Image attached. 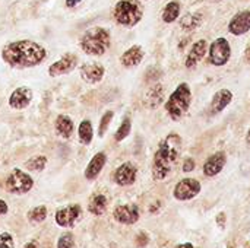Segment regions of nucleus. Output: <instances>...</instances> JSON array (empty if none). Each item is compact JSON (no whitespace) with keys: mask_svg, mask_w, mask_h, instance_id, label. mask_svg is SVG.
<instances>
[{"mask_svg":"<svg viewBox=\"0 0 250 248\" xmlns=\"http://www.w3.org/2000/svg\"><path fill=\"white\" fill-rule=\"evenodd\" d=\"M32 91L26 86L16 88L9 96V107L13 110H25L32 102Z\"/></svg>","mask_w":250,"mask_h":248,"instance_id":"obj_13","label":"nucleus"},{"mask_svg":"<svg viewBox=\"0 0 250 248\" xmlns=\"http://www.w3.org/2000/svg\"><path fill=\"white\" fill-rule=\"evenodd\" d=\"M81 213H82V210H81L79 205H70V206L62 208L56 212V222H57V225L64 227V228L72 227L78 221Z\"/></svg>","mask_w":250,"mask_h":248,"instance_id":"obj_14","label":"nucleus"},{"mask_svg":"<svg viewBox=\"0 0 250 248\" xmlns=\"http://www.w3.org/2000/svg\"><path fill=\"white\" fill-rule=\"evenodd\" d=\"M202 20H204V18H202L201 13H186L180 19V26L185 31H193L202 23Z\"/></svg>","mask_w":250,"mask_h":248,"instance_id":"obj_25","label":"nucleus"},{"mask_svg":"<svg viewBox=\"0 0 250 248\" xmlns=\"http://www.w3.org/2000/svg\"><path fill=\"white\" fill-rule=\"evenodd\" d=\"M45 165H47V158L42 155L34 156L25 162V168L28 171H42L45 168Z\"/></svg>","mask_w":250,"mask_h":248,"instance_id":"obj_28","label":"nucleus"},{"mask_svg":"<svg viewBox=\"0 0 250 248\" xmlns=\"http://www.w3.org/2000/svg\"><path fill=\"white\" fill-rule=\"evenodd\" d=\"M130 130H132V120H130V117H125V120L122 121V124L119 126V129L114 133V140L116 142L125 140L130 134Z\"/></svg>","mask_w":250,"mask_h":248,"instance_id":"obj_27","label":"nucleus"},{"mask_svg":"<svg viewBox=\"0 0 250 248\" xmlns=\"http://www.w3.org/2000/svg\"><path fill=\"white\" fill-rule=\"evenodd\" d=\"M144 1H146V0H144Z\"/></svg>","mask_w":250,"mask_h":248,"instance_id":"obj_40","label":"nucleus"},{"mask_svg":"<svg viewBox=\"0 0 250 248\" xmlns=\"http://www.w3.org/2000/svg\"><path fill=\"white\" fill-rule=\"evenodd\" d=\"M177 248H195L192 244H182V246H179Z\"/></svg>","mask_w":250,"mask_h":248,"instance_id":"obj_38","label":"nucleus"},{"mask_svg":"<svg viewBox=\"0 0 250 248\" xmlns=\"http://www.w3.org/2000/svg\"><path fill=\"white\" fill-rule=\"evenodd\" d=\"M246 142L250 145V129L248 130V133H246Z\"/></svg>","mask_w":250,"mask_h":248,"instance_id":"obj_39","label":"nucleus"},{"mask_svg":"<svg viewBox=\"0 0 250 248\" xmlns=\"http://www.w3.org/2000/svg\"><path fill=\"white\" fill-rule=\"evenodd\" d=\"M250 31V10H242L236 13L229 22V32L231 35L240 37Z\"/></svg>","mask_w":250,"mask_h":248,"instance_id":"obj_11","label":"nucleus"},{"mask_svg":"<svg viewBox=\"0 0 250 248\" xmlns=\"http://www.w3.org/2000/svg\"><path fill=\"white\" fill-rule=\"evenodd\" d=\"M6 212H7V205H6V202H3V200L0 199V216L4 215Z\"/></svg>","mask_w":250,"mask_h":248,"instance_id":"obj_34","label":"nucleus"},{"mask_svg":"<svg viewBox=\"0 0 250 248\" xmlns=\"http://www.w3.org/2000/svg\"><path fill=\"white\" fill-rule=\"evenodd\" d=\"M226 164H227L226 152H217V153L211 155L205 161V164H204V174L207 177H215V175H218L223 171Z\"/></svg>","mask_w":250,"mask_h":248,"instance_id":"obj_18","label":"nucleus"},{"mask_svg":"<svg viewBox=\"0 0 250 248\" xmlns=\"http://www.w3.org/2000/svg\"><path fill=\"white\" fill-rule=\"evenodd\" d=\"M192 104V89L189 83L182 82L171 92L168 99L166 101V111L173 121H180L185 114L189 111Z\"/></svg>","mask_w":250,"mask_h":248,"instance_id":"obj_4","label":"nucleus"},{"mask_svg":"<svg viewBox=\"0 0 250 248\" xmlns=\"http://www.w3.org/2000/svg\"><path fill=\"white\" fill-rule=\"evenodd\" d=\"M107 209V197L104 194H97L91 199L89 202V206H88V210L92 213V215H103Z\"/></svg>","mask_w":250,"mask_h":248,"instance_id":"obj_26","label":"nucleus"},{"mask_svg":"<svg viewBox=\"0 0 250 248\" xmlns=\"http://www.w3.org/2000/svg\"><path fill=\"white\" fill-rule=\"evenodd\" d=\"M208 53V42L207 39H198L196 42L192 44L186 60H185V66L186 69H193L196 67L205 57V54Z\"/></svg>","mask_w":250,"mask_h":248,"instance_id":"obj_12","label":"nucleus"},{"mask_svg":"<svg viewBox=\"0 0 250 248\" xmlns=\"http://www.w3.org/2000/svg\"><path fill=\"white\" fill-rule=\"evenodd\" d=\"M136 174H138V170H136L135 164L125 162V164H122L116 170V172H114V181L119 186H130V184H133L136 181Z\"/></svg>","mask_w":250,"mask_h":248,"instance_id":"obj_15","label":"nucleus"},{"mask_svg":"<svg viewBox=\"0 0 250 248\" xmlns=\"http://www.w3.org/2000/svg\"><path fill=\"white\" fill-rule=\"evenodd\" d=\"M23 248H38V244L35 241H31V243H28Z\"/></svg>","mask_w":250,"mask_h":248,"instance_id":"obj_37","label":"nucleus"},{"mask_svg":"<svg viewBox=\"0 0 250 248\" xmlns=\"http://www.w3.org/2000/svg\"><path fill=\"white\" fill-rule=\"evenodd\" d=\"M107 162V155L104 152H98L92 156V159L89 161V164L86 165V170H85V178L92 181L95 180L100 172L103 171L104 165Z\"/></svg>","mask_w":250,"mask_h":248,"instance_id":"obj_20","label":"nucleus"},{"mask_svg":"<svg viewBox=\"0 0 250 248\" xmlns=\"http://www.w3.org/2000/svg\"><path fill=\"white\" fill-rule=\"evenodd\" d=\"M114 219L125 225H132L139 219V210L135 205H120L114 209Z\"/></svg>","mask_w":250,"mask_h":248,"instance_id":"obj_19","label":"nucleus"},{"mask_svg":"<svg viewBox=\"0 0 250 248\" xmlns=\"http://www.w3.org/2000/svg\"><path fill=\"white\" fill-rule=\"evenodd\" d=\"M180 12H182V4H180V1L171 0V1H168V3L164 6L163 13H161V19H163V22H166V23H173V22H176V20L179 19Z\"/></svg>","mask_w":250,"mask_h":248,"instance_id":"obj_23","label":"nucleus"},{"mask_svg":"<svg viewBox=\"0 0 250 248\" xmlns=\"http://www.w3.org/2000/svg\"><path fill=\"white\" fill-rule=\"evenodd\" d=\"M79 73H81V77L85 83H89V85H97L103 80L104 75H105V69L101 63H97V61H89V63H85L81 66L79 69Z\"/></svg>","mask_w":250,"mask_h":248,"instance_id":"obj_10","label":"nucleus"},{"mask_svg":"<svg viewBox=\"0 0 250 248\" xmlns=\"http://www.w3.org/2000/svg\"><path fill=\"white\" fill-rule=\"evenodd\" d=\"M113 18L125 28H133L142 20L144 9L138 0H119L113 9Z\"/></svg>","mask_w":250,"mask_h":248,"instance_id":"obj_5","label":"nucleus"},{"mask_svg":"<svg viewBox=\"0 0 250 248\" xmlns=\"http://www.w3.org/2000/svg\"><path fill=\"white\" fill-rule=\"evenodd\" d=\"M32 187H34L32 177L29 174L18 170V168H15L9 174V177L6 180V189H7V191H10L13 194H25Z\"/></svg>","mask_w":250,"mask_h":248,"instance_id":"obj_7","label":"nucleus"},{"mask_svg":"<svg viewBox=\"0 0 250 248\" xmlns=\"http://www.w3.org/2000/svg\"><path fill=\"white\" fill-rule=\"evenodd\" d=\"M201 191V183L195 178H183L180 180L176 187H174V197L177 200H182V202H186V200H190L193 197H196Z\"/></svg>","mask_w":250,"mask_h":248,"instance_id":"obj_8","label":"nucleus"},{"mask_svg":"<svg viewBox=\"0 0 250 248\" xmlns=\"http://www.w3.org/2000/svg\"><path fill=\"white\" fill-rule=\"evenodd\" d=\"M54 127H56V132L60 137L63 139H70L73 132H75V124H73V120L66 115V114H59L56 121H54Z\"/></svg>","mask_w":250,"mask_h":248,"instance_id":"obj_21","label":"nucleus"},{"mask_svg":"<svg viewBox=\"0 0 250 248\" xmlns=\"http://www.w3.org/2000/svg\"><path fill=\"white\" fill-rule=\"evenodd\" d=\"M110 44H111L110 32L101 26H94V28L86 29L79 39V45L82 51L94 57L104 56L108 51Z\"/></svg>","mask_w":250,"mask_h":248,"instance_id":"obj_3","label":"nucleus"},{"mask_svg":"<svg viewBox=\"0 0 250 248\" xmlns=\"http://www.w3.org/2000/svg\"><path fill=\"white\" fill-rule=\"evenodd\" d=\"M144 57H145V50L142 48V45H132L120 56V63L123 67L132 69L139 66Z\"/></svg>","mask_w":250,"mask_h":248,"instance_id":"obj_16","label":"nucleus"},{"mask_svg":"<svg viewBox=\"0 0 250 248\" xmlns=\"http://www.w3.org/2000/svg\"><path fill=\"white\" fill-rule=\"evenodd\" d=\"M76 66H78V56L73 54V53H66L57 61H54L53 64H50L48 75L51 77H57V76H62V75H67L72 70H75Z\"/></svg>","mask_w":250,"mask_h":248,"instance_id":"obj_9","label":"nucleus"},{"mask_svg":"<svg viewBox=\"0 0 250 248\" xmlns=\"http://www.w3.org/2000/svg\"><path fill=\"white\" fill-rule=\"evenodd\" d=\"M1 58L12 67L26 69L41 64L47 58V50L31 39H19L1 48Z\"/></svg>","mask_w":250,"mask_h":248,"instance_id":"obj_1","label":"nucleus"},{"mask_svg":"<svg viewBox=\"0 0 250 248\" xmlns=\"http://www.w3.org/2000/svg\"><path fill=\"white\" fill-rule=\"evenodd\" d=\"M163 99H164V88L155 82L145 94V102L149 108H155L163 102Z\"/></svg>","mask_w":250,"mask_h":248,"instance_id":"obj_22","label":"nucleus"},{"mask_svg":"<svg viewBox=\"0 0 250 248\" xmlns=\"http://www.w3.org/2000/svg\"><path fill=\"white\" fill-rule=\"evenodd\" d=\"M243 58H245L246 63H250V44L246 47V50H245V53H243Z\"/></svg>","mask_w":250,"mask_h":248,"instance_id":"obj_35","label":"nucleus"},{"mask_svg":"<svg viewBox=\"0 0 250 248\" xmlns=\"http://www.w3.org/2000/svg\"><path fill=\"white\" fill-rule=\"evenodd\" d=\"M231 58V45L227 38L220 37L208 47V60L212 66L221 67Z\"/></svg>","mask_w":250,"mask_h":248,"instance_id":"obj_6","label":"nucleus"},{"mask_svg":"<svg viewBox=\"0 0 250 248\" xmlns=\"http://www.w3.org/2000/svg\"><path fill=\"white\" fill-rule=\"evenodd\" d=\"M47 218V208L45 206H37L28 212V221L31 224H38L42 222Z\"/></svg>","mask_w":250,"mask_h":248,"instance_id":"obj_29","label":"nucleus"},{"mask_svg":"<svg viewBox=\"0 0 250 248\" xmlns=\"http://www.w3.org/2000/svg\"><path fill=\"white\" fill-rule=\"evenodd\" d=\"M180 148H182V137L176 133H171L166 136L154 155L152 162V177L154 180H164L174 168V165L179 161L180 156Z\"/></svg>","mask_w":250,"mask_h":248,"instance_id":"obj_2","label":"nucleus"},{"mask_svg":"<svg viewBox=\"0 0 250 248\" xmlns=\"http://www.w3.org/2000/svg\"><path fill=\"white\" fill-rule=\"evenodd\" d=\"M193 170H195V159L186 158L185 162H183V171H185V172H190V171H193Z\"/></svg>","mask_w":250,"mask_h":248,"instance_id":"obj_33","label":"nucleus"},{"mask_svg":"<svg viewBox=\"0 0 250 248\" xmlns=\"http://www.w3.org/2000/svg\"><path fill=\"white\" fill-rule=\"evenodd\" d=\"M79 3H81V0H66V6L67 7H75Z\"/></svg>","mask_w":250,"mask_h":248,"instance_id":"obj_36","label":"nucleus"},{"mask_svg":"<svg viewBox=\"0 0 250 248\" xmlns=\"http://www.w3.org/2000/svg\"><path fill=\"white\" fill-rule=\"evenodd\" d=\"M78 136L79 142L82 145H89L94 139V127L89 120H82L79 127H78Z\"/></svg>","mask_w":250,"mask_h":248,"instance_id":"obj_24","label":"nucleus"},{"mask_svg":"<svg viewBox=\"0 0 250 248\" xmlns=\"http://www.w3.org/2000/svg\"><path fill=\"white\" fill-rule=\"evenodd\" d=\"M0 248H15L13 238L10 237V234L7 232L0 234Z\"/></svg>","mask_w":250,"mask_h":248,"instance_id":"obj_32","label":"nucleus"},{"mask_svg":"<svg viewBox=\"0 0 250 248\" xmlns=\"http://www.w3.org/2000/svg\"><path fill=\"white\" fill-rule=\"evenodd\" d=\"M233 101V92L230 89H220L214 94L211 104H209V113L214 114H220L221 111H224Z\"/></svg>","mask_w":250,"mask_h":248,"instance_id":"obj_17","label":"nucleus"},{"mask_svg":"<svg viewBox=\"0 0 250 248\" xmlns=\"http://www.w3.org/2000/svg\"><path fill=\"white\" fill-rule=\"evenodd\" d=\"M113 117H114V113H113V111H105V113L103 114V117H101V120H100V126H98V136H100V137H103V136L105 134V132H107V129H108V126H110V123H111V120H113Z\"/></svg>","mask_w":250,"mask_h":248,"instance_id":"obj_30","label":"nucleus"},{"mask_svg":"<svg viewBox=\"0 0 250 248\" xmlns=\"http://www.w3.org/2000/svg\"><path fill=\"white\" fill-rule=\"evenodd\" d=\"M57 248H73V235L69 232L63 234L57 241Z\"/></svg>","mask_w":250,"mask_h":248,"instance_id":"obj_31","label":"nucleus"}]
</instances>
